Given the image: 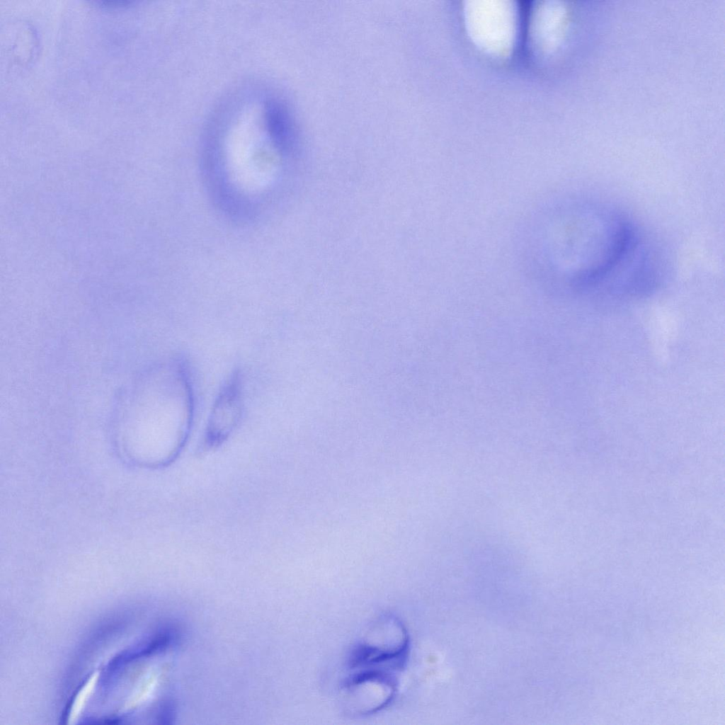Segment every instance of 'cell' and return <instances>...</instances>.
Returning a JSON list of instances; mask_svg holds the SVG:
<instances>
[{
  "label": "cell",
  "instance_id": "obj_1",
  "mask_svg": "<svg viewBox=\"0 0 725 725\" xmlns=\"http://www.w3.org/2000/svg\"><path fill=\"white\" fill-rule=\"evenodd\" d=\"M467 33L474 44L495 57L508 56L516 42L518 14L510 1H470L464 5Z\"/></svg>",
  "mask_w": 725,
  "mask_h": 725
},
{
  "label": "cell",
  "instance_id": "obj_2",
  "mask_svg": "<svg viewBox=\"0 0 725 725\" xmlns=\"http://www.w3.org/2000/svg\"><path fill=\"white\" fill-rule=\"evenodd\" d=\"M409 645L405 628L396 618L377 621L351 653L350 668L394 675L405 661Z\"/></svg>",
  "mask_w": 725,
  "mask_h": 725
},
{
  "label": "cell",
  "instance_id": "obj_3",
  "mask_svg": "<svg viewBox=\"0 0 725 725\" xmlns=\"http://www.w3.org/2000/svg\"><path fill=\"white\" fill-rule=\"evenodd\" d=\"M393 675L374 672H352L345 683L346 697L360 714L375 712L392 700L395 691Z\"/></svg>",
  "mask_w": 725,
  "mask_h": 725
},
{
  "label": "cell",
  "instance_id": "obj_4",
  "mask_svg": "<svg viewBox=\"0 0 725 725\" xmlns=\"http://www.w3.org/2000/svg\"><path fill=\"white\" fill-rule=\"evenodd\" d=\"M243 411L240 375L235 372L225 382L213 404L208 421L207 436L219 441L228 435L239 423Z\"/></svg>",
  "mask_w": 725,
  "mask_h": 725
},
{
  "label": "cell",
  "instance_id": "obj_5",
  "mask_svg": "<svg viewBox=\"0 0 725 725\" xmlns=\"http://www.w3.org/2000/svg\"><path fill=\"white\" fill-rule=\"evenodd\" d=\"M565 29V9L559 4L545 2L536 7L530 23L532 45L535 52L549 55L559 45Z\"/></svg>",
  "mask_w": 725,
  "mask_h": 725
},
{
  "label": "cell",
  "instance_id": "obj_6",
  "mask_svg": "<svg viewBox=\"0 0 725 725\" xmlns=\"http://www.w3.org/2000/svg\"><path fill=\"white\" fill-rule=\"evenodd\" d=\"M267 126L274 141L285 144L291 141L294 130L286 110L276 103H270L266 110Z\"/></svg>",
  "mask_w": 725,
  "mask_h": 725
},
{
  "label": "cell",
  "instance_id": "obj_7",
  "mask_svg": "<svg viewBox=\"0 0 725 725\" xmlns=\"http://www.w3.org/2000/svg\"><path fill=\"white\" fill-rule=\"evenodd\" d=\"M99 3H100V6H102L103 7L109 8H115L127 6L130 4H132V1H100Z\"/></svg>",
  "mask_w": 725,
  "mask_h": 725
}]
</instances>
